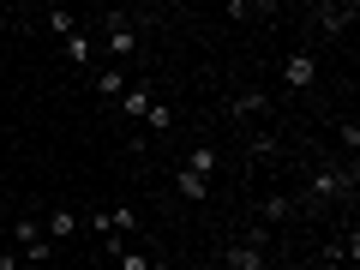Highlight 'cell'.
I'll return each mask as SVG.
<instances>
[{
	"mask_svg": "<svg viewBox=\"0 0 360 270\" xmlns=\"http://www.w3.org/2000/svg\"><path fill=\"white\" fill-rule=\"evenodd\" d=\"M96 37H103V49H108V66H132L144 54V25H139V13H108V18H96Z\"/></svg>",
	"mask_w": 360,
	"mask_h": 270,
	"instance_id": "obj_2",
	"label": "cell"
},
{
	"mask_svg": "<svg viewBox=\"0 0 360 270\" xmlns=\"http://www.w3.org/2000/svg\"><path fill=\"white\" fill-rule=\"evenodd\" d=\"M78 229H84V222H78V210H49V217H42V234H49L54 246H60V240H72Z\"/></svg>",
	"mask_w": 360,
	"mask_h": 270,
	"instance_id": "obj_12",
	"label": "cell"
},
{
	"mask_svg": "<svg viewBox=\"0 0 360 270\" xmlns=\"http://www.w3.org/2000/svg\"><path fill=\"white\" fill-rule=\"evenodd\" d=\"M174 168H186V174H198V180H210V174H217V150H210V144H193V150L180 156Z\"/></svg>",
	"mask_w": 360,
	"mask_h": 270,
	"instance_id": "obj_15",
	"label": "cell"
},
{
	"mask_svg": "<svg viewBox=\"0 0 360 270\" xmlns=\"http://www.w3.org/2000/svg\"><path fill=\"white\" fill-rule=\"evenodd\" d=\"M283 84H288V90H312V84H319V54H312V49H288Z\"/></svg>",
	"mask_w": 360,
	"mask_h": 270,
	"instance_id": "obj_7",
	"label": "cell"
},
{
	"mask_svg": "<svg viewBox=\"0 0 360 270\" xmlns=\"http://www.w3.org/2000/svg\"><path fill=\"white\" fill-rule=\"evenodd\" d=\"M0 270H37V264H25L18 252H6V258H0Z\"/></svg>",
	"mask_w": 360,
	"mask_h": 270,
	"instance_id": "obj_20",
	"label": "cell"
},
{
	"mask_svg": "<svg viewBox=\"0 0 360 270\" xmlns=\"http://www.w3.org/2000/svg\"><path fill=\"white\" fill-rule=\"evenodd\" d=\"M354 186H360V162L354 156L319 162V168H307V186L295 193V205H300V217H307V210H336V205H354Z\"/></svg>",
	"mask_w": 360,
	"mask_h": 270,
	"instance_id": "obj_1",
	"label": "cell"
},
{
	"mask_svg": "<svg viewBox=\"0 0 360 270\" xmlns=\"http://www.w3.org/2000/svg\"><path fill=\"white\" fill-rule=\"evenodd\" d=\"M139 127H144V132H156V139H162V132H174V108H168L162 96H156V103L144 108V120H139Z\"/></svg>",
	"mask_w": 360,
	"mask_h": 270,
	"instance_id": "obj_16",
	"label": "cell"
},
{
	"mask_svg": "<svg viewBox=\"0 0 360 270\" xmlns=\"http://www.w3.org/2000/svg\"><path fill=\"white\" fill-rule=\"evenodd\" d=\"M252 210H258V217H252V222H264V229H283V222H288V217H295V210H300V205H295V193H264V198H258V205H252Z\"/></svg>",
	"mask_w": 360,
	"mask_h": 270,
	"instance_id": "obj_11",
	"label": "cell"
},
{
	"mask_svg": "<svg viewBox=\"0 0 360 270\" xmlns=\"http://www.w3.org/2000/svg\"><path fill=\"white\" fill-rule=\"evenodd\" d=\"M217 270H270V252H258V246H246V240H229L217 252Z\"/></svg>",
	"mask_w": 360,
	"mask_h": 270,
	"instance_id": "obj_9",
	"label": "cell"
},
{
	"mask_svg": "<svg viewBox=\"0 0 360 270\" xmlns=\"http://www.w3.org/2000/svg\"><path fill=\"white\" fill-rule=\"evenodd\" d=\"M96 96L115 108L120 96H127V66H103V72H96Z\"/></svg>",
	"mask_w": 360,
	"mask_h": 270,
	"instance_id": "obj_14",
	"label": "cell"
},
{
	"mask_svg": "<svg viewBox=\"0 0 360 270\" xmlns=\"http://www.w3.org/2000/svg\"><path fill=\"white\" fill-rule=\"evenodd\" d=\"M78 222H84L90 234H103V240H127V246H132V234H139V210H132V205H108V210H84V217H78Z\"/></svg>",
	"mask_w": 360,
	"mask_h": 270,
	"instance_id": "obj_4",
	"label": "cell"
},
{
	"mask_svg": "<svg viewBox=\"0 0 360 270\" xmlns=\"http://www.w3.org/2000/svg\"><path fill=\"white\" fill-rule=\"evenodd\" d=\"M342 150L360 162V127H354V120H342Z\"/></svg>",
	"mask_w": 360,
	"mask_h": 270,
	"instance_id": "obj_19",
	"label": "cell"
},
{
	"mask_svg": "<svg viewBox=\"0 0 360 270\" xmlns=\"http://www.w3.org/2000/svg\"><path fill=\"white\" fill-rule=\"evenodd\" d=\"M90 37H96V18H84V25H78L72 37L60 42V54L78 66V72H90V66H96V42H90Z\"/></svg>",
	"mask_w": 360,
	"mask_h": 270,
	"instance_id": "obj_8",
	"label": "cell"
},
{
	"mask_svg": "<svg viewBox=\"0 0 360 270\" xmlns=\"http://www.w3.org/2000/svg\"><path fill=\"white\" fill-rule=\"evenodd\" d=\"M174 193L186 198V205H205V193H210V180H198V174H186V168H174Z\"/></svg>",
	"mask_w": 360,
	"mask_h": 270,
	"instance_id": "obj_18",
	"label": "cell"
},
{
	"mask_svg": "<svg viewBox=\"0 0 360 270\" xmlns=\"http://www.w3.org/2000/svg\"><path fill=\"white\" fill-rule=\"evenodd\" d=\"M78 25H84V18H78V13H60V6H54V13H42V30H49L54 42H66Z\"/></svg>",
	"mask_w": 360,
	"mask_h": 270,
	"instance_id": "obj_17",
	"label": "cell"
},
{
	"mask_svg": "<svg viewBox=\"0 0 360 270\" xmlns=\"http://www.w3.org/2000/svg\"><path fill=\"white\" fill-rule=\"evenodd\" d=\"M240 144H246V162H258V168H276V156H283V139L270 127H252Z\"/></svg>",
	"mask_w": 360,
	"mask_h": 270,
	"instance_id": "obj_10",
	"label": "cell"
},
{
	"mask_svg": "<svg viewBox=\"0 0 360 270\" xmlns=\"http://www.w3.org/2000/svg\"><path fill=\"white\" fill-rule=\"evenodd\" d=\"M270 115H276V103H270V90H234V96H229V120H234V127H240V132H252V127H264V120Z\"/></svg>",
	"mask_w": 360,
	"mask_h": 270,
	"instance_id": "obj_6",
	"label": "cell"
},
{
	"mask_svg": "<svg viewBox=\"0 0 360 270\" xmlns=\"http://www.w3.org/2000/svg\"><path fill=\"white\" fill-rule=\"evenodd\" d=\"M156 103V90L150 84H127V96L115 103V115H127V120H144V108Z\"/></svg>",
	"mask_w": 360,
	"mask_h": 270,
	"instance_id": "obj_13",
	"label": "cell"
},
{
	"mask_svg": "<svg viewBox=\"0 0 360 270\" xmlns=\"http://www.w3.org/2000/svg\"><path fill=\"white\" fill-rule=\"evenodd\" d=\"M13 252L25 258V264H37V270H42L54 252H60V246L42 234V217H13Z\"/></svg>",
	"mask_w": 360,
	"mask_h": 270,
	"instance_id": "obj_3",
	"label": "cell"
},
{
	"mask_svg": "<svg viewBox=\"0 0 360 270\" xmlns=\"http://www.w3.org/2000/svg\"><path fill=\"white\" fill-rule=\"evenodd\" d=\"M354 18H360L354 0H319V6H307V30L312 37H342Z\"/></svg>",
	"mask_w": 360,
	"mask_h": 270,
	"instance_id": "obj_5",
	"label": "cell"
}]
</instances>
